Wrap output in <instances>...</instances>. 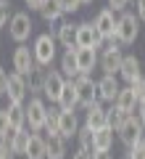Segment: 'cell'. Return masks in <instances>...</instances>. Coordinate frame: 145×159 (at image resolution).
Instances as JSON below:
<instances>
[{
    "mask_svg": "<svg viewBox=\"0 0 145 159\" xmlns=\"http://www.w3.org/2000/svg\"><path fill=\"white\" fill-rule=\"evenodd\" d=\"M119 138H122V143H124L127 148H132L134 143H140V141L145 138V125L134 117V114H129L127 122L119 127Z\"/></svg>",
    "mask_w": 145,
    "mask_h": 159,
    "instance_id": "cell-8",
    "label": "cell"
},
{
    "mask_svg": "<svg viewBox=\"0 0 145 159\" xmlns=\"http://www.w3.org/2000/svg\"><path fill=\"white\" fill-rule=\"evenodd\" d=\"M61 74L69 80L79 77V64H77V48H69L66 53L61 56Z\"/></svg>",
    "mask_w": 145,
    "mask_h": 159,
    "instance_id": "cell-21",
    "label": "cell"
},
{
    "mask_svg": "<svg viewBox=\"0 0 145 159\" xmlns=\"http://www.w3.org/2000/svg\"><path fill=\"white\" fill-rule=\"evenodd\" d=\"M129 3H132V0H108V6H111V11L116 13V11H122L124 6H129Z\"/></svg>",
    "mask_w": 145,
    "mask_h": 159,
    "instance_id": "cell-38",
    "label": "cell"
},
{
    "mask_svg": "<svg viewBox=\"0 0 145 159\" xmlns=\"http://www.w3.org/2000/svg\"><path fill=\"white\" fill-rule=\"evenodd\" d=\"M11 3L8 0H0V29L3 27H8V21H11Z\"/></svg>",
    "mask_w": 145,
    "mask_h": 159,
    "instance_id": "cell-31",
    "label": "cell"
},
{
    "mask_svg": "<svg viewBox=\"0 0 145 159\" xmlns=\"http://www.w3.org/2000/svg\"><path fill=\"white\" fill-rule=\"evenodd\" d=\"M111 146H113V130L111 127L95 130V151H111Z\"/></svg>",
    "mask_w": 145,
    "mask_h": 159,
    "instance_id": "cell-26",
    "label": "cell"
},
{
    "mask_svg": "<svg viewBox=\"0 0 145 159\" xmlns=\"http://www.w3.org/2000/svg\"><path fill=\"white\" fill-rule=\"evenodd\" d=\"M92 154H95V151H84V148H77L71 159H92Z\"/></svg>",
    "mask_w": 145,
    "mask_h": 159,
    "instance_id": "cell-40",
    "label": "cell"
},
{
    "mask_svg": "<svg viewBox=\"0 0 145 159\" xmlns=\"http://www.w3.org/2000/svg\"><path fill=\"white\" fill-rule=\"evenodd\" d=\"M63 88H66V77L58 69H45V85H42V96L50 103H58Z\"/></svg>",
    "mask_w": 145,
    "mask_h": 159,
    "instance_id": "cell-7",
    "label": "cell"
},
{
    "mask_svg": "<svg viewBox=\"0 0 145 159\" xmlns=\"http://www.w3.org/2000/svg\"><path fill=\"white\" fill-rule=\"evenodd\" d=\"M24 157L27 159H48V138H42L40 133H32Z\"/></svg>",
    "mask_w": 145,
    "mask_h": 159,
    "instance_id": "cell-19",
    "label": "cell"
},
{
    "mask_svg": "<svg viewBox=\"0 0 145 159\" xmlns=\"http://www.w3.org/2000/svg\"><path fill=\"white\" fill-rule=\"evenodd\" d=\"M122 61H124V56H122V45H119V40H113L108 48H103V53L98 56V66L103 69V74H116L119 69H122Z\"/></svg>",
    "mask_w": 145,
    "mask_h": 159,
    "instance_id": "cell-5",
    "label": "cell"
},
{
    "mask_svg": "<svg viewBox=\"0 0 145 159\" xmlns=\"http://www.w3.org/2000/svg\"><path fill=\"white\" fill-rule=\"evenodd\" d=\"M103 45V37H100V32L95 29V24L92 21H82V24H77V48H98Z\"/></svg>",
    "mask_w": 145,
    "mask_h": 159,
    "instance_id": "cell-10",
    "label": "cell"
},
{
    "mask_svg": "<svg viewBox=\"0 0 145 159\" xmlns=\"http://www.w3.org/2000/svg\"><path fill=\"white\" fill-rule=\"evenodd\" d=\"M13 69H16V74H21V77H29V74L37 69V61H34L32 48L19 45L16 51H13Z\"/></svg>",
    "mask_w": 145,
    "mask_h": 159,
    "instance_id": "cell-11",
    "label": "cell"
},
{
    "mask_svg": "<svg viewBox=\"0 0 145 159\" xmlns=\"http://www.w3.org/2000/svg\"><path fill=\"white\" fill-rule=\"evenodd\" d=\"M74 85H77V93H79V106L90 109V106H95V103L100 101L98 82H95L92 77H84V74H79V77L74 80Z\"/></svg>",
    "mask_w": 145,
    "mask_h": 159,
    "instance_id": "cell-6",
    "label": "cell"
},
{
    "mask_svg": "<svg viewBox=\"0 0 145 159\" xmlns=\"http://www.w3.org/2000/svg\"><path fill=\"white\" fill-rule=\"evenodd\" d=\"M124 159H132V157H129V154H127V157H124Z\"/></svg>",
    "mask_w": 145,
    "mask_h": 159,
    "instance_id": "cell-43",
    "label": "cell"
},
{
    "mask_svg": "<svg viewBox=\"0 0 145 159\" xmlns=\"http://www.w3.org/2000/svg\"><path fill=\"white\" fill-rule=\"evenodd\" d=\"M92 159H111V154H108V151H95Z\"/></svg>",
    "mask_w": 145,
    "mask_h": 159,
    "instance_id": "cell-41",
    "label": "cell"
},
{
    "mask_svg": "<svg viewBox=\"0 0 145 159\" xmlns=\"http://www.w3.org/2000/svg\"><path fill=\"white\" fill-rule=\"evenodd\" d=\"M42 19L45 21H58V19L63 16V11H61V3H58V0H48V3H45L42 6Z\"/></svg>",
    "mask_w": 145,
    "mask_h": 159,
    "instance_id": "cell-27",
    "label": "cell"
},
{
    "mask_svg": "<svg viewBox=\"0 0 145 159\" xmlns=\"http://www.w3.org/2000/svg\"><path fill=\"white\" fill-rule=\"evenodd\" d=\"M98 93H100V101H111L116 103L119 93H122V85H119V80L111 77V74H103V80L98 82Z\"/></svg>",
    "mask_w": 145,
    "mask_h": 159,
    "instance_id": "cell-16",
    "label": "cell"
},
{
    "mask_svg": "<svg viewBox=\"0 0 145 159\" xmlns=\"http://www.w3.org/2000/svg\"><path fill=\"white\" fill-rule=\"evenodd\" d=\"M56 43L58 40L53 37V34H40L37 40H34L32 45V53H34V61H37V66H50L53 58H56Z\"/></svg>",
    "mask_w": 145,
    "mask_h": 159,
    "instance_id": "cell-2",
    "label": "cell"
},
{
    "mask_svg": "<svg viewBox=\"0 0 145 159\" xmlns=\"http://www.w3.org/2000/svg\"><path fill=\"white\" fill-rule=\"evenodd\" d=\"M143 82H145V77H143Z\"/></svg>",
    "mask_w": 145,
    "mask_h": 159,
    "instance_id": "cell-44",
    "label": "cell"
},
{
    "mask_svg": "<svg viewBox=\"0 0 145 159\" xmlns=\"http://www.w3.org/2000/svg\"><path fill=\"white\" fill-rule=\"evenodd\" d=\"M95 29L100 32V37L103 40H116V29H119V19L113 16V11L111 8H103V11H98V16H95Z\"/></svg>",
    "mask_w": 145,
    "mask_h": 159,
    "instance_id": "cell-9",
    "label": "cell"
},
{
    "mask_svg": "<svg viewBox=\"0 0 145 159\" xmlns=\"http://www.w3.org/2000/svg\"><path fill=\"white\" fill-rule=\"evenodd\" d=\"M24 3L29 6V11H42V6L48 3V0H24Z\"/></svg>",
    "mask_w": 145,
    "mask_h": 159,
    "instance_id": "cell-39",
    "label": "cell"
},
{
    "mask_svg": "<svg viewBox=\"0 0 145 159\" xmlns=\"http://www.w3.org/2000/svg\"><path fill=\"white\" fill-rule=\"evenodd\" d=\"M45 122H48V103L42 98H29L27 103V125H29V133H40L45 130Z\"/></svg>",
    "mask_w": 145,
    "mask_h": 159,
    "instance_id": "cell-3",
    "label": "cell"
},
{
    "mask_svg": "<svg viewBox=\"0 0 145 159\" xmlns=\"http://www.w3.org/2000/svg\"><path fill=\"white\" fill-rule=\"evenodd\" d=\"M127 117H129V114L119 111L116 106H113V109H108V127H111L113 133H119V127H122L124 122H127Z\"/></svg>",
    "mask_w": 145,
    "mask_h": 159,
    "instance_id": "cell-30",
    "label": "cell"
},
{
    "mask_svg": "<svg viewBox=\"0 0 145 159\" xmlns=\"http://www.w3.org/2000/svg\"><path fill=\"white\" fill-rule=\"evenodd\" d=\"M119 74H122V80L127 82V85H137L140 80H143V72H140V58H137V56H124Z\"/></svg>",
    "mask_w": 145,
    "mask_h": 159,
    "instance_id": "cell-13",
    "label": "cell"
},
{
    "mask_svg": "<svg viewBox=\"0 0 145 159\" xmlns=\"http://www.w3.org/2000/svg\"><path fill=\"white\" fill-rule=\"evenodd\" d=\"M140 34V19L137 13H122L119 16V29H116V40L119 45H132Z\"/></svg>",
    "mask_w": 145,
    "mask_h": 159,
    "instance_id": "cell-4",
    "label": "cell"
},
{
    "mask_svg": "<svg viewBox=\"0 0 145 159\" xmlns=\"http://www.w3.org/2000/svg\"><path fill=\"white\" fill-rule=\"evenodd\" d=\"M66 138L50 135L48 138V159H66Z\"/></svg>",
    "mask_w": 145,
    "mask_h": 159,
    "instance_id": "cell-25",
    "label": "cell"
},
{
    "mask_svg": "<svg viewBox=\"0 0 145 159\" xmlns=\"http://www.w3.org/2000/svg\"><path fill=\"white\" fill-rule=\"evenodd\" d=\"M134 13L140 21H145V0H134Z\"/></svg>",
    "mask_w": 145,
    "mask_h": 159,
    "instance_id": "cell-37",
    "label": "cell"
},
{
    "mask_svg": "<svg viewBox=\"0 0 145 159\" xmlns=\"http://www.w3.org/2000/svg\"><path fill=\"white\" fill-rule=\"evenodd\" d=\"M6 138L11 141L13 154H27V143H29V138H32V133H27V127H24V130H11Z\"/></svg>",
    "mask_w": 145,
    "mask_h": 159,
    "instance_id": "cell-23",
    "label": "cell"
},
{
    "mask_svg": "<svg viewBox=\"0 0 145 159\" xmlns=\"http://www.w3.org/2000/svg\"><path fill=\"white\" fill-rule=\"evenodd\" d=\"M8 93V72L0 66V96H6Z\"/></svg>",
    "mask_w": 145,
    "mask_h": 159,
    "instance_id": "cell-36",
    "label": "cell"
},
{
    "mask_svg": "<svg viewBox=\"0 0 145 159\" xmlns=\"http://www.w3.org/2000/svg\"><path fill=\"white\" fill-rule=\"evenodd\" d=\"M58 106H61V111H74V109L79 106V93H77V85L71 82H66V88H63L61 98H58Z\"/></svg>",
    "mask_w": 145,
    "mask_h": 159,
    "instance_id": "cell-20",
    "label": "cell"
},
{
    "mask_svg": "<svg viewBox=\"0 0 145 159\" xmlns=\"http://www.w3.org/2000/svg\"><path fill=\"white\" fill-rule=\"evenodd\" d=\"M129 157H132V159H145V138L129 148Z\"/></svg>",
    "mask_w": 145,
    "mask_h": 159,
    "instance_id": "cell-34",
    "label": "cell"
},
{
    "mask_svg": "<svg viewBox=\"0 0 145 159\" xmlns=\"http://www.w3.org/2000/svg\"><path fill=\"white\" fill-rule=\"evenodd\" d=\"M27 93H29V85H27V77L21 74H8V103H16V106H24L27 101Z\"/></svg>",
    "mask_w": 145,
    "mask_h": 159,
    "instance_id": "cell-12",
    "label": "cell"
},
{
    "mask_svg": "<svg viewBox=\"0 0 145 159\" xmlns=\"http://www.w3.org/2000/svg\"><path fill=\"white\" fill-rule=\"evenodd\" d=\"M32 29H34V24H32V19H29L27 11L13 13L11 21H8V34H11V40L19 43V45H24V43L32 37Z\"/></svg>",
    "mask_w": 145,
    "mask_h": 159,
    "instance_id": "cell-1",
    "label": "cell"
},
{
    "mask_svg": "<svg viewBox=\"0 0 145 159\" xmlns=\"http://www.w3.org/2000/svg\"><path fill=\"white\" fill-rule=\"evenodd\" d=\"M79 133V119H77V114L74 111H61V117H58V135L61 138H71V135H77Z\"/></svg>",
    "mask_w": 145,
    "mask_h": 159,
    "instance_id": "cell-18",
    "label": "cell"
},
{
    "mask_svg": "<svg viewBox=\"0 0 145 159\" xmlns=\"http://www.w3.org/2000/svg\"><path fill=\"white\" fill-rule=\"evenodd\" d=\"M61 3V11L63 13H77L82 8V0H58Z\"/></svg>",
    "mask_w": 145,
    "mask_h": 159,
    "instance_id": "cell-33",
    "label": "cell"
},
{
    "mask_svg": "<svg viewBox=\"0 0 145 159\" xmlns=\"http://www.w3.org/2000/svg\"><path fill=\"white\" fill-rule=\"evenodd\" d=\"M87 3H92V0H82V6H87Z\"/></svg>",
    "mask_w": 145,
    "mask_h": 159,
    "instance_id": "cell-42",
    "label": "cell"
},
{
    "mask_svg": "<svg viewBox=\"0 0 145 159\" xmlns=\"http://www.w3.org/2000/svg\"><path fill=\"white\" fill-rule=\"evenodd\" d=\"M77 64H79V74L90 77L92 69L98 66V51L95 48H77Z\"/></svg>",
    "mask_w": 145,
    "mask_h": 159,
    "instance_id": "cell-17",
    "label": "cell"
},
{
    "mask_svg": "<svg viewBox=\"0 0 145 159\" xmlns=\"http://www.w3.org/2000/svg\"><path fill=\"white\" fill-rule=\"evenodd\" d=\"M11 133V122H8V109H0V141Z\"/></svg>",
    "mask_w": 145,
    "mask_h": 159,
    "instance_id": "cell-32",
    "label": "cell"
},
{
    "mask_svg": "<svg viewBox=\"0 0 145 159\" xmlns=\"http://www.w3.org/2000/svg\"><path fill=\"white\" fill-rule=\"evenodd\" d=\"M27 85H29V90L32 93H42V85H45V69H34L32 74L27 77Z\"/></svg>",
    "mask_w": 145,
    "mask_h": 159,
    "instance_id": "cell-29",
    "label": "cell"
},
{
    "mask_svg": "<svg viewBox=\"0 0 145 159\" xmlns=\"http://www.w3.org/2000/svg\"><path fill=\"white\" fill-rule=\"evenodd\" d=\"M0 159H13V148H11V141L8 138L0 141Z\"/></svg>",
    "mask_w": 145,
    "mask_h": 159,
    "instance_id": "cell-35",
    "label": "cell"
},
{
    "mask_svg": "<svg viewBox=\"0 0 145 159\" xmlns=\"http://www.w3.org/2000/svg\"><path fill=\"white\" fill-rule=\"evenodd\" d=\"M77 138H79V148H84V151H95V130H90V127L84 125V127H79Z\"/></svg>",
    "mask_w": 145,
    "mask_h": 159,
    "instance_id": "cell-28",
    "label": "cell"
},
{
    "mask_svg": "<svg viewBox=\"0 0 145 159\" xmlns=\"http://www.w3.org/2000/svg\"><path fill=\"white\" fill-rule=\"evenodd\" d=\"M58 43H61L63 48H77V24H71V21H61L58 24Z\"/></svg>",
    "mask_w": 145,
    "mask_h": 159,
    "instance_id": "cell-22",
    "label": "cell"
},
{
    "mask_svg": "<svg viewBox=\"0 0 145 159\" xmlns=\"http://www.w3.org/2000/svg\"><path fill=\"white\" fill-rule=\"evenodd\" d=\"M137 103H140L137 88H134V85H127V88H122V93H119V98H116L113 106H116L119 111H124V114H132L134 109H137Z\"/></svg>",
    "mask_w": 145,
    "mask_h": 159,
    "instance_id": "cell-14",
    "label": "cell"
},
{
    "mask_svg": "<svg viewBox=\"0 0 145 159\" xmlns=\"http://www.w3.org/2000/svg\"><path fill=\"white\" fill-rule=\"evenodd\" d=\"M84 125L90 130H103V127H108V109H103L100 103L90 106L87 114H84Z\"/></svg>",
    "mask_w": 145,
    "mask_h": 159,
    "instance_id": "cell-15",
    "label": "cell"
},
{
    "mask_svg": "<svg viewBox=\"0 0 145 159\" xmlns=\"http://www.w3.org/2000/svg\"><path fill=\"white\" fill-rule=\"evenodd\" d=\"M8 122H11V130H24L27 127V106L8 103Z\"/></svg>",
    "mask_w": 145,
    "mask_h": 159,
    "instance_id": "cell-24",
    "label": "cell"
}]
</instances>
